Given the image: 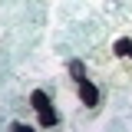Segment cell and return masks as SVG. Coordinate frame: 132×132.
Segmentation results:
<instances>
[{
  "label": "cell",
  "mask_w": 132,
  "mask_h": 132,
  "mask_svg": "<svg viewBox=\"0 0 132 132\" xmlns=\"http://www.w3.org/2000/svg\"><path fill=\"white\" fill-rule=\"evenodd\" d=\"M30 106L36 109V116H40V126H56V122H60V119H56V109H53V102H50V96L43 89L30 93Z\"/></svg>",
  "instance_id": "cell-1"
},
{
  "label": "cell",
  "mask_w": 132,
  "mask_h": 132,
  "mask_svg": "<svg viewBox=\"0 0 132 132\" xmlns=\"http://www.w3.org/2000/svg\"><path fill=\"white\" fill-rule=\"evenodd\" d=\"M76 86H79V99H82V106H96V102H99V89H96L89 79H79Z\"/></svg>",
  "instance_id": "cell-2"
},
{
  "label": "cell",
  "mask_w": 132,
  "mask_h": 132,
  "mask_svg": "<svg viewBox=\"0 0 132 132\" xmlns=\"http://www.w3.org/2000/svg\"><path fill=\"white\" fill-rule=\"evenodd\" d=\"M69 76L79 82V79H86V63L82 60H69Z\"/></svg>",
  "instance_id": "cell-3"
},
{
  "label": "cell",
  "mask_w": 132,
  "mask_h": 132,
  "mask_svg": "<svg viewBox=\"0 0 132 132\" xmlns=\"http://www.w3.org/2000/svg\"><path fill=\"white\" fill-rule=\"evenodd\" d=\"M112 50H116V56H129V50H132V43H129V40H126V36H122V40H116V43H112Z\"/></svg>",
  "instance_id": "cell-4"
},
{
  "label": "cell",
  "mask_w": 132,
  "mask_h": 132,
  "mask_svg": "<svg viewBox=\"0 0 132 132\" xmlns=\"http://www.w3.org/2000/svg\"><path fill=\"white\" fill-rule=\"evenodd\" d=\"M129 56H132V50H129Z\"/></svg>",
  "instance_id": "cell-5"
}]
</instances>
